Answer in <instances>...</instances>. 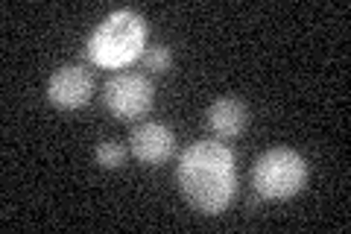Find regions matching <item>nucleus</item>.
I'll list each match as a JSON object with an SVG mask.
<instances>
[{
	"label": "nucleus",
	"mask_w": 351,
	"mask_h": 234,
	"mask_svg": "<svg viewBox=\"0 0 351 234\" xmlns=\"http://www.w3.org/2000/svg\"><path fill=\"white\" fill-rule=\"evenodd\" d=\"M129 150L141 164L158 167L173 159L176 152V135L164 124H141L129 135Z\"/></svg>",
	"instance_id": "obj_6"
},
{
	"label": "nucleus",
	"mask_w": 351,
	"mask_h": 234,
	"mask_svg": "<svg viewBox=\"0 0 351 234\" xmlns=\"http://www.w3.org/2000/svg\"><path fill=\"white\" fill-rule=\"evenodd\" d=\"M152 100H156L152 82L144 73H132V71L114 73L112 80L106 82V91H103V103L112 111V117L126 120V124L144 117L152 108Z\"/></svg>",
	"instance_id": "obj_4"
},
{
	"label": "nucleus",
	"mask_w": 351,
	"mask_h": 234,
	"mask_svg": "<svg viewBox=\"0 0 351 234\" xmlns=\"http://www.w3.org/2000/svg\"><path fill=\"white\" fill-rule=\"evenodd\" d=\"M91 94H94V80L80 65H64V68H59L50 76L47 97L59 108H80L91 100Z\"/></svg>",
	"instance_id": "obj_5"
},
{
	"label": "nucleus",
	"mask_w": 351,
	"mask_h": 234,
	"mask_svg": "<svg viewBox=\"0 0 351 234\" xmlns=\"http://www.w3.org/2000/svg\"><path fill=\"white\" fill-rule=\"evenodd\" d=\"M307 185V164L290 147L263 152L252 167V187L263 199H293Z\"/></svg>",
	"instance_id": "obj_3"
},
{
	"label": "nucleus",
	"mask_w": 351,
	"mask_h": 234,
	"mask_svg": "<svg viewBox=\"0 0 351 234\" xmlns=\"http://www.w3.org/2000/svg\"><path fill=\"white\" fill-rule=\"evenodd\" d=\"M126 161V147L117 141H103L100 147H97V164L106 167V170H117V167H123Z\"/></svg>",
	"instance_id": "obj_8"
},
{
	"label": "nucleus",
	"mask_w": 351,
	"mask_h": 234,
	"mask_svg": "<svg viewBox=\"0 0 351 234\" xmlns=\"http://www.w3.org/2000/svg\"><path fill=\"white\" fill-rule=\"evenodd\" d=\"M176 182L188 205L205 217H217L232 205L237 191L234 155L223 141H196L182 152Z\"/></svg>",
	"instance_id": "obj_1"
},
{
	"label": "nucleus",
	"mask_w": 351,
	"mask_h": 234,
	"mask_svg": "<svg viewBox=\"0 0 351 234\" xmlns=\"http://www.w3.org/2000/svg\"><path fill=\"white\" fill-rule=\"evenodd\" d=\"M144 65H147V71H152V73H167L170 65H173L170 47L167 44H152V47L144 53Z\"/></svg>",
	"instance_id": "obj_9"
},
{
	"label": "nucleus",
	"mask_w": 351,
	"mask_h": 234,
	"mask_svg": "<svg viewBox=\"0 0 351 234\" xmlns=\"http://www.w3.org/2000/svg\"><path fill=\"white\" fill-rule=\"evenodd\" d=\"M147 47V21L132 9H117L88 38V59L97 68H126L144 56Z\"/></svg>",
	"instance_id": "obj_2"
},
{
	"label": "nucleus",
	"mask_w": 351,
	"mask_h": 234,
	"mask_svg": "<svg viewBox=\"0 0 351 234\" xmlns=\"http://www.w3.org/2000/svg\"><path fill=\"white\" fill-rule=\"evenodd\" d=\"M249 124V108L232 97L214 100V106L208 108V126L214 129L217 138H237Z\"/></svg>",
	"instance_id": "obj_7"
}]
</instances>
